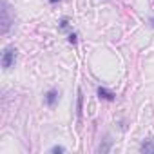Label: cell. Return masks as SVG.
<instances>
[{"label": "cell", "mask_w": 154, "mask_h": 154, "mask_svg": "<svg viewBox=\"0 0 154 154\" xmlns=\"http://www.w3.org/2000/svg\"><path fill=\"white\" fill-rule=\"evenodd\" d=\"M58 98H60V93H58L56 89H51V91L45 94V103H47L49 107H54V103L58 102Z\"/></svg>", "instance_id": "3"}, {"label": "cell", "mask_w": 154, "mask_h": 154, "mask_svg": "<svg viewBox=\"0 0 154 154\" xmlns=\"http://www.w3.org/2000/svg\"><path fill=\"white\" fill-rule=\"evenodd\" d=\"M98 96H100L102 100H107V102H112L116 94H114L112 91H109V89H105V87H98Z\"/></svg>", "instance_id": "4"}, {"label": "cell", "mask_w": 154, "mask_h": 154, "mask_svg": "<svg viewBox=\"0 0 154 154\" xmlns=\"http://www.w3.org/2000/svg\"><path fill=\"white\" fill-rule=\"evenodd\" d=\"M51 152H65V147L56 145V147H53V149H51Z\"/></svg>", "instance_id": "9"}, {"label": "cell", "mask_w": 154, "mask_h": 154, "mask_svg": "<svg viewBox=\"0 0 154 154\" xmlns=\"http://www.w3.org/2000/svg\"><path fill=\"white\" fill-rule=\"evenodd\" d=\"M109 149H111V140H105V143H103V145H100V149H98V150H100V152H107Z\"/></svg>", "instance_id": "7"}, {"label": "cell", "mask_w": 154, "mask_h": 154, "mask_svg": "<svg viewBox=\"0 0 154 154\" xmlns=\"http://www.w3.org/2000/svg\"><path fill=\"white\" fill-rule=\"evenodd\" d=\"M11 27V18H9V9L6 0H2V33H8Z\"/></svg>", "instance_id": "2"}, {"label": "cell", "mask_w": 154, "mask_h": 154, "mask_svg": "<svg viewBox=\"0 0 154 154\" xmlns=\"http://www.w3.org/2000/svg\"><path fill=\"white\" fill-rule=\"evenodd\" d=\"M140 150L145 152V154H154V140H145V141L141 143Z\"/></svg>", "instance_id": "5"}, {"label": "cell", "mask_w": 154, "mask_h": 154, "mask_svg": "<svg viewBox=\"0 0 154 154\" xmlns=\"http://www.w3.org/2000/svg\"><path fill=\"white\" fill-rule=\"evenodd\" d=\"M76 38H78V36H76V33H71L69 35V42L71 44H76Z\"/></svg>", "instance_id": "10"}, {"label": "cell", "mask_w": 154, "mask_h": 154, "mask_svg": "<svg viewBox=\"0 0 154 154\" xmlns=\"http://www.w3.org/2000/svg\"><path fill=\"white\" fill-rule=\"evenodd\" d=\"M49 2H51V4H56V2H60V0H49Z\"/></svg>", "instance_id": "11"}, {"label": "cell", "mask_w": 154, "mask_h": 154, "mask_svg": "<svg viewBox=\"0 0 154 154\" xmlns=\"http://www.w3.org/2000/svg\"><path fill=\"white\" fill-rule=\"evenodd\" d=\"M17 62V49L15 47H6L2 53V67L4 69H11Z\"/></svg>", "instance_id": "1"}, {"label": "cell", "mask_w": 154, "mask_h": 154, "mask_svg": "<svg viewBox=\"0 0 154 154\" xmlns=\"http://www.w3.org/2000/svg\"><path fill=\"white\" fill-rule=\"evenodd\" d=\"M60 29H69V18H62V22H60Z\"/></svg>", "instance_id": "8"}, {"label": "cell", "mask_w": 154, "mask_h": 154, "mask_svg": "<svg viewBox=\"0 0 154 154\" xmlns=\"http://www.w3.org/2000/svg\"><path fill=\"white\" fill-rule=\"evenodd\" d=\"M150 22H152V26H154V18H152V20H150Z\"/></svg>", "instance_id": "12"}, {"label": "cell", "mask_w": 154, "mask_h": 154, "mask_svg": "<svg viewBox=\"0 0 154 154\" xmlns=\"http://www.w3.org/2000/svg\"><path fill=\"white\" fill-rule=\"evenodd\" d=\"M82 102H84V94H82V89L78 91V118L82 116Z\"/></svg>", "instance_id": "6"}]
</instances>
